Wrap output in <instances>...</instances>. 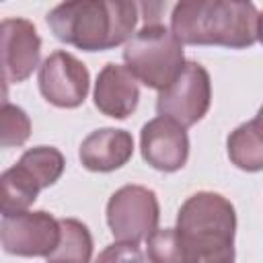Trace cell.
Segmentation results:
<instances>
[{"instance_id": "10", "label": "cell", "mask_w": 263, "mask_h": 263, "mask_svg": "<svg viewBox=\"0 0 263 263\" xmlns=\"http://www.w3.org/2000/svg\"><path fill=\"white\" fill-rule=\"evenodd\" d=\"M41 39L27 18L2 21V72L6 84H18L39 64Z\"/></svg>"}, {"instance_id": "1", "label": "cell", "mask_w": 263, "mask_h": 263, "mask_svg": "<svg viewBox=\"0 0 263 263\" xmlns=\"http://www.w3.org/2000/svg\"><path fill=\"white\" fill-rule=\"evenodd\" d=\"M138 10L132 0H64L47 14L51 33L78 49L105 51L127 41Z\"/></svg>"}, {"instance_id": "9", "label": "cell", "mask_w": 263, "mask_h": 263, "mask_svg": "<svg viewBox=\"0 0 263 263\" xmlns=\"http://www.w3.org/2000/svg\"><path fill=\"white\" fill-rule=\"evenodd\" d=\"M142 156L144 160L164 173H173L185 166L189 156V138L185 125L173 117L160 115L142 127Z\"/></svg>"}, {"instance_id": "2", "label": "cell", "mask_w": 263, "mask_h": 263, "mask_svg": "<svg viewBox=\"0 0 263 263\" xmlns=\"http://www.w3.org/2000/svg\"><path fill=\"white\" fill-rule=\"evenodd\" d=\"M171 27L187 45L240 49L257 41L259 12L249 0H179Z\"/></svg>"}, {"instance_id": "19", "label": "cell", "mask_w": 263, "mask_h": 263, "mask_svg": "<svg viewBox=\"0 0 263 263\" xmlns=\"http://www.w3.org/2000/svg\"><path fill=\"white\" fill-rule=\"evenodd\" d=\"M138 16L142 18L144 27L148 25H160L162 18L168 14V10L173 8L175 0H132Z\"/></svg>"}, {"instance_id": "11", "label": "cell", "mask_w": 263, "mask_h": 263, "mask_svg": "<svg viewBox=\"0 0 263 263\" xmlns=\"http://www.w3.org/2000/svg\"><path fill=\"white\" fill-rule=\"evenodd\" d=\"M138 78L127 66L107 64L95 84V107L113 119H125L138 107Z\"/></svg>"}, {"instance_id": "7", "label": "cell", "mask_w": 263, "mask_h": 263, "mask_svg": "<svg viewBox=\"0 0 263 263\" xmlns=\"http://www.w3.org/2000/svg\"><path fill=\"white\" fill-rule=\"evenodd\" d=\"M0 240L6 253L23 257H49L60 242V220L47 212L4 214L0 222Z\"/></svg>"}, {"instance_id": "17", "label": "cell", "mask_w": 263, "mask_h": 263, "mask_svg": "<svg viewBox=\"0 0 263 263\" xmlns=\"http://www.w3.org/2000/svg\"><path fill=\"white\" fill-rule=\"evenodd\" d=\"M0 115H2L0 117V123H2V134H0L2 148L25 144L29 134H31V121H29L27 113L21 107L10 105L8 101H4Z\"/></svg>"}, {"instance_id": "4", "label": "cell", "mask_w": 263, "mask_h": 263, "mask_svg": "<svg viewBox=\"0 0 263 263\" xmlns=\"http://www.w3.org/2000/svg\"><path fill=\"white\" fill-rule=\"evenodd\" d=\"M125 66L148 88H166L183 70V43L162 25L142 27L127 39L123 49Z\"/></svg>"}, {"instance_id": "8", "label": "cell", "mask_w": 263, "mask_h": 263, "mask_svg": "<svg viewBox=\"0 0 263 263\" xmlns=\"http://www.w3.org/2000/svg\"><path fill=\"white\" fill-rule=\"evenodd\" d=\"M88 70L68 51H53L39 68V90L47 103L72 109L88 95Z\"/></svg>"}, {"instance_id": "15", "label": "cell", "mask_w": 263, "mask_h": 263, "mask_svg": "<svg viewBox=\"0 0 263 263\" xmlns=\"http://www.w3.org/2000/svg\"><path fill=\"white\" fill-rule=\"evenodd\" d=\"M90 257H92V238H90L88 228L74 218H62L60 220V242L47 259L86 263L90 261Z\"/></svg>"}, {"instance_id": "6", "label": "cell", "mask_w": 263, "mask_h": 263, "mask_svg": "<svg viewBox=\"0 0 263 263\" xmlns=\"http://www.w3.org/2000/svg\"><path fill=\"white\" fill-rule=\"evenodd\" d=\"M210 101L212 84L208 70L197 62H185L179 76L160 90L156 111L189 127L208 113Z\"/></svg>"}, {"instance_id": "3", "label": "cell", "mask_w": 263, "mask_h": 263, "mask_svg": "<svg viewBox=\"0 0 263 263\" xmlns=\"http://www.w3.org/2000/svg\"><path fill=\"white\" fill-rule=\"evenodd\" d=\"M175 230L183 261L224 263L234 259L236 214L220 193L199 191L191 195L179 210Z\"/></svg>"}, {"instance_id": "14", "label": "cell", "mask_w": 263, "mask_h": 263, "mask_svg": "<svg viewBox=\"0 0 263 263\" xmlns=\"http://www.w3.org/2000/svg\"><path fill=\"white\" fill-rule=\"evenodd\" d=\"M228 156L242 171H263V123L259 119L238 125L228 136Z\"/></svg>"}, {"instance_id": "13", "label": "cell", "mask_w": 263, "mask_h": 263, "mask_svg": "<svg viewBox=\"0 0 263 263\" xmlns=\"http://www.w3.org/2000/svg\"><path fill=\"white\" fill-rule=\"evenodd\" d=\"M43 187L39 185V181L21 162H16L8 171H4L2 177H0V208H2V216L27 210L37 199V193Z\"/></svg>"}, {"instance_id": "16", "label": "cell", "mask_w": 263, "mask_h": 263, "mask_svg": "<svg viewBox=\"0 0 263 263\" xmlns=\"http://www.w3.org/2000/svg\"><path fill=\"white\" fill-rule=\"evenodd\" d=\"M27 171H31V175L39 181V185L45 189L49 185H53L62 173H64V156L58 148L51 146H37L27 150L21 160H18Z\"/></svg>"}, {"instance_id": "22", "label": "cell", "mask_w": 263, "mask_h": 263, "mask_svg": "<svg viewBox=\"0 0 263 263\" xmlns=\"http://www.w3.org/2000/svg\"><path fill=\"white\" fill-rule=\"evenodd\" d=\"M257 119H259V121H261V123H263V107H261V109H259V115H257Z\"/></svg>"}, {"instance_id": "5", "label": "cell", "mask_w": 263, "mask_h": 263, "mask_svg": "<svg viewBox=\"0 0 263 263\" xmlns=\"http://www.w3.org/2000/svg\"><path fill=\"white\" fill-rule=\"evenodd\" d=\"M107 224L117 240L140 245L158 226V199L142 185L117 189L107 203Z\"/></svg>"}, {"instance_id": "20", "label": "cell", "mask_w": 263, "mask_h": 263, "mask_svg": "<svg viewBox=\"0 0 263 263\" xmlns=\"http://www.w3.org/2000/svg\"><path fill=\"white\" fill-rule=\"evenodd\" d=\"M101 259H142V253L138 251V245L117 240V245H111Z\"/></svg>"}, {"instance_id": "18", "label": "cell", "mask_w": 263, "mask_h": 263, "mask_svg": "<svg viewBox=\"0 0 263 263\" xmlns=\"http://www.w3.org/2000/svg\"><path fill=\"white\" fill-rule=\"evenodd\" d=\"M146 257L156 263L183 261V251H181L177 230L175 228H164V230L156 228L146 240Z\"/></svg>"}, {"instance_id": "12", "label": "cell", "mask_w": 263, "mask_h": 263, "mask_svg": "<svg viewBox=\"0 0 263 263\" xmlns=\"http://www.w3.org/2000/svg\"><path fill=\"white\" fill-rule=\"evenodd\" d=\"M134 154V138L125 129H97L80 144V162L95 173H109L123 166Z\"/></svg>"}, {"instance_id": "21", "label": "cell", "mask_w": 263, "mask_h": 263, "mask_svg": "<svg viewBox=\"0 0 263 263\" xmlns=\"http://www.w3.org/2000/svg\"><path fill=\"white\" fill-rule=\"evenodd\" d=\"M257 39L263 43V12L259 14V29H257Z\"/></svg>"}]
</instances>
